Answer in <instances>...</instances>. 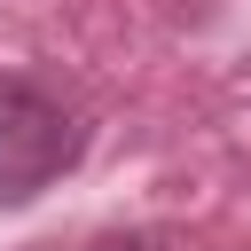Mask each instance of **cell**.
<instances>
[{"label": "cell", "instance_id": "obj_1", "mask_svg": "<svg viewBox=\"0 0 251 251\" xmlns=\"http://www.w3.org/2000/svg\"><path fill=\"white\" fill-rule=\"evenodd\" d=\"M78 157H86V118H78L55 86H39V78H24V71H0V204H8V212L31 204V196L55 188Z\"/></svg>", "mask_w": 251, "mask_h": 251}]
</instances>
